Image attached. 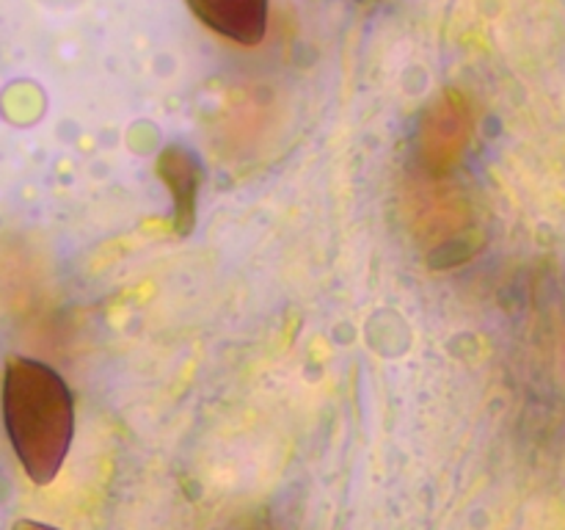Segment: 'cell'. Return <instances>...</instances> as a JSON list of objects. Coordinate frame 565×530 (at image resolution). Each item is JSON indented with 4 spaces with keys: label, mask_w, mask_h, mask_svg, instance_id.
<instances>
[{
    "label": "cell",
    "mask_w": 565,
    "mask_h": 530,
    "mask_svg": "<svg viewBox=\"0 0 565 530\" xmlns=\"http://www.w3.org/2000/svg\"><path fill=\"white\" fill-rule=\"evenodd\" d=\"M3 425L11 451L36 486L53 484L75 436V398L58 370L31 357L3 368Z\"/></svg>",
    "instance_id": "6da1fadb"
},
{
    "label": "cell",
    "mask_w": 565,
    "mask_h": 530,
    "mask_svg": "<svg viewBox=\"0 0 565 530\" xmlns=\"http://www.w3.org/2000/svg\"><path fill=\"white\" fill-rule=\"evenodd\" d=\"M193 14L230 42L254 47L268 31V0H188Z\"/></svg>",
    "instance_id": "7a4b0ae2"
},
{
    "label": "cell",
    "mask_w": 565,
    "mask_h": 530,
    "mask_svg": "<svg viewBox=\"0 0 565 530\" xmlns=\"http://www.w3.org/2000/svg\"><path fill=\"white\" fill-rule=\"evenodd\" d=\"M158 174L171 191V199H174L177 232L188 235L196 224V197L204 180L202 163H199L196 152L180 147V144H171L160 152Z\"/></svg>",
    "instance_id": "3957f363"
},
{
    "label": "cell",
    "mask_w": 565,
    "mask_h": 530,
    "mask_svg": "<svg viewBox=\"0 0 565 530\" xmlns=\"http://www.w3.org/2000/svg\"><path fill=\"white\" fill-rule=\"evenodd\" d=\"M11 530H58V528H53V524L36 522V519H17L14 528H11Z\"/></svg>",
    "instance_id": "277c9868"
}]
</instances>
